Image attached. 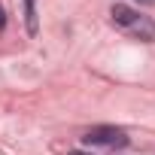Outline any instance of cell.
<instances>
[{
    "label": "cell",
    "instance_id": "3957f363",
    "mask_svg": "<svg viewBox=\"0 0 155 155\" xmlns=\"http://www.w3.org/2000/svg\"><path fill=\"white\" fill-rule=\"evenodd\" d=\"M25 12H28V31L37 34V6H34V0H25Z\"/></svg>",
    "mask_w": 155,
    "mask_h": 155
},
{
    "label": "cell",
    "instance_id": "5b68a950",
    "mask_svg": "<svg viewBox=\"0 0 155 155\" xmlns=\"http://www.w3.org/2000/svg\"><path fill=\"white\" fill-rule=\"evenodd\" d=\"M70 155H85V152H70Z\"/></svg>",
    "mask_w": 155,
    "mask_h": 155
},
{
    "label": "cell",
    "instance_id": "8992f818",
    "mask_svg": "<svg viewBox=\"0 0 155 155\" xmlns=\"http://www.w3.org/2000/svg\"><path fill=\"white\" fill-rule=\"evenodd\" d=\"M146 3H152V0H146Z\"/></svg>",
    "mask_w": 155,
    "mask_h": 155
},
{
    "label": "cell",
    "instance_id": "277c9868",
    "mask_svg": "<svg viewBox=\"0 0 155 155\" xmlns=\"http://www.w3.org/2000/svg\"><path fill=\"white\" fill-rule=\"evenodd\" d=\"M3 21H6V18H3V6H0V28H3Z\"/></svg>",
    "mask_w": 155,
    "mask_h": 155
},
{
    "label": "cell",
    "instance_id": "7a4b0ae2",
    "mask_svg": "<svg viewBox=\"0 0 155 155\" xmlns=\"http://www.w3.org/2000/svg\"><path fill=\"white\" fill-rule=\"evenodd\" d=\"M82 140H85L88 146H107V149H122V146H128V134H125L122 128H113V125H97V128L85 131Z\"/></svg>",
    "mask_w": 155,
    "mask_h": 155
},
{
    "label": "cell",
    "instance_id": "6da1fadb",
    "mask_svg": "<svg viewBox=\"0 0 155 155\" xmlns=\"http://www.w3.org/2000/svg\"><path fill=\"white\" fill-rule=\"evenodd\" d=\"M110 15H113V25H116L119 31H125V34H131V37H137V40L155 43V21H152L149 15H140L137 9H131V6H125V3H116Z\"/></svg>",
    "mask_w": 155,
    "mask_h": 155
}]
</instances>
